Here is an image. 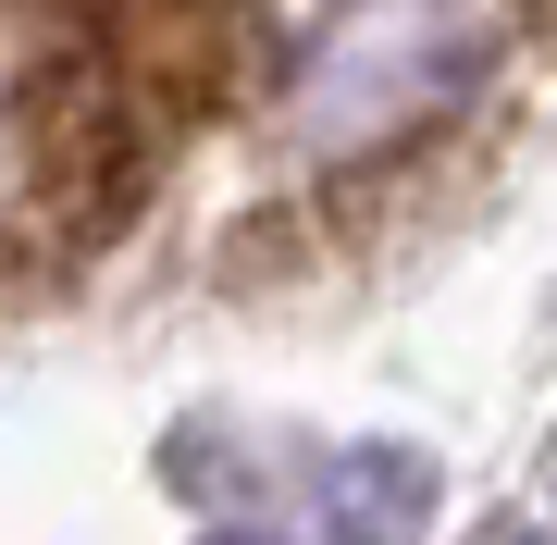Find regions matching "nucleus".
<instances>
[{
  "mask_svg": "<svg viewBox=\"0 0 557 545\" xmlns=\"http://www.w3.org/2000/svg\"><path fill=\"white\" fill-rule=\"evenodd\" d=\"M273 62V0H0V298L87 273Z\"/></svg>",
  "mask_w": 557,
  "mask_h": 545,
  "instance_id": "f257e3e1",
  "label": "nucleus"
},
{
  "mask_svg": "<svg viewBox=\"0 0 557 545\" xmlns=\"http://www.w3.org/2000/svg\"><path fill=\"white\" fill-rule=\"evenodd\" d=\"M322 508H335L347 545H397L421 508H434V484H421V459H397V446H359L335 484H322Z\"/></svg>",
  "mask_w": 557,
  "mask_h": 545,
  "instance_id": "f03ea898",
  "label": "nucleus"
},
{
  "mask_svg": "<svg viewBox=\"0 0 557 545\" xmlns=\"http://www.w3.org/2000/svg\"><path fill=\"white\" fill-rule=\"evenodd\" d=\"M223 545H260V533H223Z\"/></svg>",
  "mask_w": 557,
  "mask_h": 545,
  "instance_id": "7ed1b4c3",
  "label": "nucleus"
}]
</instances>
